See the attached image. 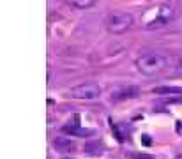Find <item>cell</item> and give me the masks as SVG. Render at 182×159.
I'll return each instance as SVG.
<instances>
[{
  "label": "cell",
  "instance_id": "2",
  "mask_svg": "<svg viewBox=\"0 0 182 159\" xmlns=\"http://www.w3.org/2000/svg\"><path fill=\"white\" fill-rule=\"evenodd\" d=\"M168 64H170L168 57L161 53H147L136 58V69L145 76H154L157 72L165 71Z\"/></svg>",
  "mask_w": 182,
  "mask_h": 159
},
{
  "label": "cell",
  "instance_id": "5",
  "mask_svg": "<svg viewBox=\"0 0 182 159\" xmlns=\"http://www.w3.org/2000/svg\"><path fill=\"white\" fill-rule=\"evenodd\" d=\"M140 96V88L138 87H122L117 88L111 92V99L115 101H124V99H134Z\"/></svg>",
  "mask_w": 182,
  "mask_h": 159
},
{
  "label": "cell",
  "instance_id": "9",
  "mask_svg": "<svg viewBox=\"0 0 182 159\" xmlns=\"http://www.w3.org/2000/svg\"><path fill=\"white\" fill-rule=\"evenodd\" d=\"M83 150H85V154H88V156H101V154H103V147H101L97 142L87 143V145L83 147Z\"/></svg>",
  "mask_w": 182,
  "mask_h": 159
},
{
  "label": "cell",
  "instance_id": "10",
  "mask_svg": "<svg viewBox=\"0 0 182 159\" xmlns=\"http://www.w3.org/2000/svg\"><path fill=\"white\" fill-rule=\"evenodd\" d=\"M66 133H71V134H82V136H87V134H92L90 129H78L76 126H66L64 127Z\"/></svg>",
  "mask_w": 182,
  "mask_h": 159
},
{
  "label": "cell",
  "instance_id": "11",
  "mask_svg": "<svg viewBox=\"0 0 182 159\" xmlns=\"http://www.w3.org/2000/svg\"><path fill=\"white\" fill-rule=\"evenodd\" d=\"M129 157L131 159H154V156H150V154H140V152H129Z\"/></svg>",
  "mask_w": 182,
  "mask_h": 159
},
{
  "label": "cell",
  "instance_id": "1",
  "mask_svg": "<svg viewBox=\"0 0 182 159\" xmlns=\"http://www.w3.org/2000/svg\"><path fill=\"white\" fill-rule=\"evenodd\" d=\"M175 18V9L168 4H157V6L149 7L142 16V27L147 30H156L163 28Z\"/></svg>",
  "mask_w": 182,
  "mask_h": 159
},
{
  "label": "cell",
  "instance_id": "6",
  "mask_svg": "<svg viewBox=\"0 0 182 159\" xmlns=\"http://www.w3.org/2000/svg\"><path fill=\"white\" fill-rule=\"evenodd\" d=\"M53 145H55V148L58 150V152H71V150L76 148L74 142H71L69 138H57Z\"/></svg>",
  "mask_w": 182,
  "mask_h": 159
},
{
  "label": "cell",
  "instance_id": "7",
  "mask_svg": "<svg viewBox=\"0 0 182 159\" xmlns=\"http://www.w3.org/2000/svg\"><path fill=\"white\" fill-rule=\"evenodd\" d=\"M67 4L74 9H80V11H85V9H90L97 0H66Z\"/></svg>",
  "mask_w": 182,
  "mask_h": 159
},
{
  "label": "cell",
  "instance_id": "4",
  "mask_svg": "<svg viewBox=\"0 0 182 159\" xmlns=\"http://www.w3.org/2000/svg\"><path fill=\"white\" fill-rule=\"evenodd\" d=\"M69 96L72 99H82V101H94L101 96V87L97 83L87 82V83H80L76 87H72L69 90Z\"/></svg>",
  "mask_w": 182,
  "mask_h": 159
},
{
  "label": "cell",
  "instance_id": "8",
  "mask_svg": "<svg viewBox=\"0 0 182 159\" xmlns=\"http://www.w3.org/2000/svg\"><path fill=\"white\" fill-rule=\"evenodd\" d=\"M152 92L157 94V96H168V94L180 96V94H182V88L180 87H157V88H154Z\"/></svg>",
  "mask_w": 182,
  "mask_h": 159
},
{
  "label": "cell",
  "instance_id": "13",
  "mask_svg": "<svg viewBox=\"0 0 182 159\" xmlns=\"http://www.w3.org/2000/svg\"><path fill=\"white\" fill-rule=\"evenodd\" d=\"M62 159H74V157H62Z\"/></svg>",
  "mask_w": 182,
  "mask_h": 159
},
{
  "label": "cell",
  "instance_id": "12",
  "mask_svg": "<svg viewBox=\"0 0 182 159\" xmlns=\"http://www.w3.org/2000/svg\"><path fill=\"white\" fill-rule=\"evenodd\" d=\"M179 69H180V71H182V60L179 62Z\"/></svg>",
  "mask_w": 182,
  "mask_h": 159
},
{
  "label": "cell",
  "instance_id": "3",
  "mask_svg": "<svg viewBox=\"0 0 182 159\" xmlns=\"http://www.w3.org/2000/svg\"><path fill=\"white\" fill-rule=\"evenodd\" d=\"M133 23H134V20H133V16L129 12L115 11V12H110V14H108L105 25H106V30L110 34L119 35V34L127 32V30L133 27Z\"/></svg>",
  "mask_w": 182,
  "mask_h": 159
}]
</instances>
